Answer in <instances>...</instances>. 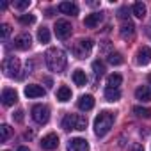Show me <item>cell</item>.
<instances>
[{
  "mask_svg": "<svg viewBox=\"0 0 151 151\" xmlns=\"http://www.w3.org/2000/svg\"><path fill=\"white\" fill-rule=\"evenodd\" d=\"M13 119H14L16 123H23V110H16V112L13 114Z\"/></svg>",
  "mask_w": 151,
  "mask_h": 151,
  "instance_id": "cell-33",
  "label": "cell"
},
{
  "mask_svg": "<svg viewBox=\"0 0 151 151\" xmlns=\"http://www.w3.org/2000/svg\"><path fill=\"white\" fill-rule=\"evenodd\" d=\"M73 82L77 84L78 87H82V86H86V82H87V77H86V73L82 71V69H77L73 73Z\"/></svg>",
  "mask_w": 151,
  "mask_h": 151,
  "instance_id": "cell-21",
  "label": "cell"
},
{
  "mask_svg": "<svg viewBox=\"0 0 151 151\" xmlns=\"http://www.w3.org/2000/svg\"><path fill=\"white\" fill-rule=\"evenodd\" d=\"M147 82H149V84H151V73H149V75H147Z\"/></svg>",
  "mask_w": 151,
  "mask_h": 151,
  "instance_id": "cell-36",
  "label": "cell"
},
{
  "mask_svg": "<svg viewBox=\"0 0 151 151\" xmlns=\"http://www.w3.org/2000/svg\"><path fill=\"white\" fill-rule=\"evenodd\" d=\"M9 34H11V25H9V23H2V25H0V37H2V39H7Z\"/></svg>",
  "mask_w": 151,
  "mask_h": 151,
  "instance_id": "cell-29",
  "label": "cell"
},
{
  "mask_svg": "<svg viewBox=\"0 0 151 151\" xmlns=\"http://www.w3.org/2000/svg\"><path fill=\"white\" fill-rule=\"evenodd\" d=\"M119 98H121V91L119 89H112V87L105 89V100L107 101H117Z\"/></svg>",
  "mask_w": 151,
  "mask_h": 151,
  "instance_id": "cell-22",
  "label": "cell"
},
{
  "mask_svg": "<svg viewBox=\"0 0 151 151\" xmlns=\"http://www.w3.org/2000/svg\"><path fill=\"white\" fill-rule=\"evenodd\" d=\"M93 50V41L91 39H78L73 45V53L77 59H86Z\"/></svg>",
  "mask_w": 151,
  "mask_h": 151,
  "instance_id": "cell-4",
  "label": "cell"
},
{
  "mask_svg": "<svg viewBox=\"0 0 151 151\" xmlns=\"http://www.w3.org/2000/svg\"><path fill=\"white\" fill-rule=\"evenodd\" d=\"M14 7L20 9V11H23L27 7H30V0H20V2H14Z\"/></svg>",
  "mask_w": 151,
  "mask_h": 151,
  "instance_id": "cell-31",
  "label": "cell"
},
{
  "mask_svg": "<svg viewBox=\"0 0 151 151\" xmlns=\"http://www.w3.org/2000/svg\"><path fill=\"white\" fill-rule=\"evenodd\" d=\"M16 101H18V94H16L14 89H4V91H2V103H4L6 107H11V105H14Z\"/></svg>",
  "mask_w": 151,
  "mask_h": 151,
  "instance_id": "cell-12",
  "label": "cell"
},
{
  "mask_svg": "<svg viewBox=\"0 0 151 151\" xmlns=\"http://www.w3.org/2000/svg\"><path fill=\"white\" fill-rule=\"evenodd\" d=\"M93 69H94V75L96 77H101V75L105 73V64L101 60H94L93 62Z\"/></svg>",
  "mask_w": 151,
  "mask_h": 151,
  "instance_id": "cell-28",
  "label": "cell"
},
{
  "mask_svg": "<svg viewBox=\"0 0 151 151\" xmlns=\"http://www.w3.org/2000/svg\"><path fill=\"white\" fill-rule=\"evenodd\" d=\"M114 119H116V116L112 112H109V110L100 112L96 116V119H94V133L98 137H105L110 132V128L114 124Z\"/></svg>",
  "mask_w": 151,
  "mask_h": 151,
  "instance_id": "cell-2",
  "label": "cell"
},
{
  "mask_svg": "<svg viewBox=\"0 0 151 151\" xmlns=\"http://www.w3.org/2000/svg\"><path fill=\"white\" fill-rule=\"evenodd\" d=\"M71 30H73V27L68 20H59L55 23V36L59 39H68L71 36Z\"/></svg>",
  "mask_w": 151,
  "mask_h": 151,
  "instance_id": "cell-7",
  "label": "cell"
},
{
  "mask_svg": "<svg viewBox=\"0 0 151 151\" xmlns=\"http://www.w3.org/2000/svg\"><path fill=\"white\" fill-rule=\"evenodd\" d=\"M133 114L139 117H151V109L146 107H133Z\"/></svg>",
  "mask_w": 151,
  "mask_h": 151,
  "instance_id": "cell-27",
  "label": "cell"
},
{
  "mask_svg": "<svg viewBox=\"0 0 151 151\" xmlns=\"http://www.w3.org/2000/svg\"><path fill=\"white\" fill-rule=\"evenodd\" d=\"M135 98L140 101H151V87L147 86H140L135 89Z\"/></svg>",
  "mask_w": 151,
  "mask_h": 151,
  "instance_id": "cell-16",
  "label": "cell"
},
{
  "mask_svg": "<svg viewBox=\"0 0 151 151\" xmlns=\"http://www.w3.org/2000/svg\"><path fill=\"white\" fill-rule=\"evenodd\" d=\"M133 36H135V25L132 22L123 23V27H121V37L123 39H132Z\"/></svg>",
  "mask_w": 151,
  "mask_h": 151,
  "instance_id": "cell-18",
  "label": "cell"
},
{
  "mask_svg": "<svg viewBox=\"0 0 151 151\" xmlns=\"http://www.w3.org/2000/svg\"><path fill=\"white\" fill-rule=\"evenodd\" d=\"M59 11L62 14H69V16L78 14V7H77V4H73V2H60L59 4Z\"/></svg>",
  "mask_w": 151,
  "mask_h": 151,
  "instance_id": "cell-14",
  "label": "cell"
},
{
  "mask_svg": "<svg viewBox=\"0 0 151 151\" xmlns=\"http://www.w3.org/2000/svg\"><path fill=\"white\" fill-rule=\"evenodd\" d=\"M11 135H13V128L9 124H2V126H0V140H2V142H6Z\"/></svg>",
  "mask_w": 151,
  "mask_h": 151,
  "instance_id": "cell-25",
  "label": "cell"
},
{
  "mask_svg": "<svg viewBox=\"0 0 151 151\" xmlns=\"http://www.w3.org/2000/svg\"><path fill=\"white\" fill-rule=\"evenodd\" d=\"M121 82H123V77H121L119 73H112V75H109V77H107V87L119 89Z\"/></svg>",
  "mask_w": 151,
  "mask_h": 151,
  "instance_id": "cell-19",
  "label": "cell"
},
{
  "mask_svg": "<svg viewBox=\"0 0 151 151\" xmlns=\"http://www.w3.org/2000/svg\"><path fill=\"white\" fill-rule=\"evenodd\" d=\"M107 60H109V64H112V66H119V64H123V55H121L119 52H110V53L107 55Z\"/></svg>",
  "mask_w": 151,
  "mask_h": 151,
  "instance_id": "cell-24",
  "label": "cell"
},
{
  "mask_svg": "<svg viewBox=\"0 0 151 151\" xmlns=\"http://www.w3.org/2000/svg\"><path fill=\"white\" fill-rule=\"evenodd\" d=\"M62 128L64 130H86L87 128V117L78 116V114H66L62 119Z\"/></svg>",
  "mask_w": 151,
  "mask_h": 151,
  "instance_id": "cell-3",
  "label": "cell"
},
{
  "mask_svg": "<svg viewBox=\"0 0 151 151\" xmlns=\"http://www.w3.org/2000/svg\"><path fill=\"white\" fill-rule=\"evenodd\" d=\"M57 100H59V101H68V100H71V89H69L68 86H60V87L57 89Z\"/></svg>",
  "mask_w": 151,
  "mask_h": 151,
  "instance_id": "cell-20",
  "label": "cell"
},
{
  "mask_svg": "<svg viewBox=\"0 0 151 151\" xmlns=\"http://www.w3.org/2000/svg\"><path fill=\"white\" fill-rule=\"evenodd\" d=\"M132 151H144V147H142V146H140V144H135V146H133V149H132Z\"/></svg>",
  "mask_w": 151,
  "mask_h": 151,
  "instance_id": "cell-34",
  "label": "cell"
},
{
  "mask_svg": "<svg viewBox=\"0 0 151 151\" xmlns=\"http://www.w3.org/2000/svg\"><path fill=\"white\" fill-rule=\"evenodd\" d=\"M128 13H130V11H128V7H121V9H119V13H117V16H119L121 20H126V18L130 16Z\"/></svg>",
  "mask_w": 151,
  "mask_h": 151,
  "instance_id": "cell-32",
  "label": "cell"
},
{
  "mask_svg": "<svg viewBox=\"0 0 151 151\" xmlns=\"http://www.w3.org/2000/svg\"><path fill=\"white\" fill-rule=\"evenodd\" d=\"M57 146H59V137H57L55 133H48V135H45L43 140H41V147L46 149V151H52V149H55Z\"/></svg>",
  "mask_w": 151,
  "mask_h": 151,
  "instance_id": "cell-11",
  "label": "cell"
},
{
  "mask_svg": "<svg viewBox=\"0 0 151 151\" xmlns=\"http://www.w3.org/2000/svg\"><path fill=\"white\" fill-rule=\"evenodd\" d=\"M132 13H133L137 18H140V20H142V18L146 16V6H144L142 2H135V4H133V7H132Z\"/></svg>",
  "mask_w": 151,
  "mask_h": 151,
  "instance_id": "cell-23",
  "label": "cell"
},
{
  "mask_svg": "<svg viewBox=\"0 0 151 151\" xmlns=\"http://www.w3.org/2000/svg\"><path fill=\"white\" fill-rule=\"evenodd\" d=\"M2 69L6 71L7 77H18V71H20V60L18 57H7L2 64Z\"/></svg>",
  "mask_w": 151,
  "mask_h": 151,
  "instance_id": "cell-6",
  "label": "cell"
},
{
  "mask_svg": "<svg viewBox=\"0 0 151 151\" xmlns=\"http://www.w3.org/2000/svg\"><path fill=\"white\" fill-rule=\"evenodd\" d=\"M135 60H137V64H140V66L149 64V60H151V48H149V46H140V48L137 50Z\"/></svg>",
  "mask_w": 151,
  "mask_h": 151,
  "instance_id": "cell-10",
  "label": "cell"
},
{
  "mask_svg": "<svg viewBox=\"0 0 151 151\" xmlns=\"http://www.w3.org/2000/svg\"><path fill=\"white\" fill-rule=\"evenodd\" d=\"M34 22H36L34 14H22L20 16V23H23V25H32Z\"/></svg>",
  "mask_w": 151,
  "mask_h": 151,
  "instance_id": "cell-30",
  "label": "cell"
},
{
  "mask_svg": "<svg viewBox=\"0 0 151 151\" xmlns=\"http://www.w3.org/2000/svg\"><path fill=\"white\" fill-rule=\"evenodd\" d=\"M18 151H29V147H25V146H20V147H18Z\"/></svg>",
  "mask_w": 151,
  "mask_h": 151,
  "instance_id": "cell-35",
  "label": "cell"
},
{
  "mask_svg": "<svg viewBox=\"0 0 151 151\" xmlns=\"http://www.w3.org/2000/svg\"><path fill=\"white\" fill-rule=\"evenodd\" d=\"M68 151H89V142L82 137H75L68 142Z\"/></svg>",
  "mask_w": 151,
  "mask_h": 151,
  "instance_id": "cell-8",
  "label": "cell"
},
{
  "mask_svg": "<svg viewBox=\"0 0 151 151\" xmlns=\"http://www.w3.org/2000/svg\"><path fill=\"white\" fill-rule=\"evenodd\" d=\"M78 109L80 110H91L93 107H94V98L91 96V94H84V96H80V100H78Z\"/></svg>",
  "mask_w": 151,
  "mask_h": 151,
  "instance_id": "cell-15",
  "label": "cell"
},
{
  "mask_svg": "<svg viewBox=\"0 0 151 151\" xmlns=\"http://www.w3.org/2000/svg\"><path fill=\"white\" fill-rule=\"evenodd\" d=\"M101 18H103V14H101V13H93V14L86 16L84 25H86V27H89V29H94V27H98V25H100Z\"/></svg>",
  "mask_w": 151,
  "mask_h": 151,
  "instance_id": "cell-17",
  "label": "cell"
},
{
  "mask_svg": "<svg viewBox=\"0 0 151 151\" xmlns=\"http://www.w3.org/2000/svg\"><path fill=\"white\" fill-rule=\"evenodd\" d=\"M45 60H46V66H48L53 73H62L64 68H66L68 57H66L64 50H60V48H50V50L45 53Z\"/></svg>",
  "mask_w": 151,
  "mask_h": 151,
  "instance_id": "cell-1",
  "label": "cell"
},
{
  "mask_svg": "<svg viewBox=\"0 0 151 151\" xmlns=\"http://www.w3.org/2000/svg\"><path fill=\"white\" fill-rule=\"evenodd\" d=\"M25 96H29V98H41V96H45V89L41 86H37V84H30V86L25 87Z\"/></svg>",
  "mask_w": 151,
  "mask_h": 151,
  "instance_id": "cell-13",
  "label": "cell"
},
{
  "mask_svg": "<svg viewBox=\"0 0 151 151\" xmlns=\"http://www.w3.org/2000/svg\"><path fill=\"white\" fill-rule=\"evenodd\" d=\"M37 39H39L41 43H48V41H50V30H48L46 27H41V29L37 30Z\"/></svg>",
  "mask_w": 151,
  "mask_h": 151,
  "instance_id": "cell-26",
  "label": "cell"
},
{
  "mask_svg": "<svg viewBox=\"0 0 151 151\" xmlns=\"http://www.w3.org/2000/svg\"><path fill=\"white\" fill-rule=\"evenodd\" d=\"M32 119L37 124H45L50 119V109L46 105H34L32 107Z\"/></svg>",
  "mask_w": 151,
  "mask_h": 151,
  "instance_id": "cell-5",
  "label": "cell"
},
{
  "mask_svg": "<svg viewBox=\"0 0 151 151\" xmlns=\"http://www.w3.org/2000/svg\"><path fill=\"white\" fill-rule=\"evenodd\" d=\"M30 46H32V37H30V34L23 32V34H18V36L14 37V48H18V50H29Z\"/></svg>",
  "mask_w": 151,
  "mask_h": 151,
  "instance_id": "cell-9",
  "label": "cell"
}]
</instances>
